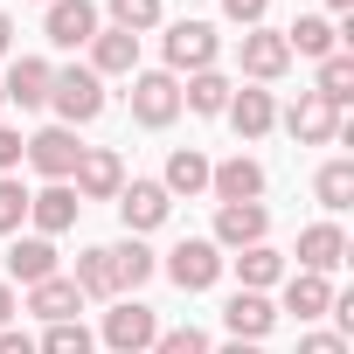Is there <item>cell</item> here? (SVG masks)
<instances>
[{"label": "cell", "instance_id": "cell-20", "mask_svg": "<svg viewBox=\"0 0 354 354\" xmlns=\"http://www.w3.org/2000/svg\"><path fill=\"white\" fill-rule=\"evenodd\" d=\"M160 188H167L174 202H195V195H209V153H195V146H174V153H167V174H160Z\"/></svg>", "mask_w": 354, "mask_h": 354}, {"label": "cell", "instance_id": "cell-40", "mask_svg": "<svg viewBox=\"0 0 354 354\" xmlns=\"http://www.w3.org/2000/svg\"><path fill=\"white\" fill-rule=\"evenodd\" d=\"M209 354H264V340H230V347H209Z\"/></svg>", "mask_w": 354, "mask_h": 354}, {"label": "cell", "instance_id": "cell-35", "mask_svg": "<svg viewBox=\"0 0 354 354\" xmlns=\"http://www.w3.org/2000/svg\"><path fill=\"white\" fill-rule=\"evenodd\" d=\"M223 15H230L236 28H264V15H271V0H223Z\"/></svg>", "mask_w": 354, "mask_h": 354}, {"label": "cell", "instance_id": "cell-21", "mask_svg": "<svg viewBox=\"0 0 354 354\" xmlns=\"http://www.w3.org/2000/svg\"><path fill=\"white\" fill-rule=\"evenodd\" d=\"M21 313H35V319H49V326H56V319H77V313H84V292H77V285H70V278L56 271V278H42V285H28V299H21Z\"/></svg>", "mask_w": 354, "mask_h": 354}, {"label": "cell", "instance_id": "cell-27", "mask_svg": "<svg viewBox=\"0 0 354 354\" xmlns=\"http://www.w3.org/2000/svg\"><path fill=\"white\" fill-rule=\"evenodd\" d=\"M70 285H77L84 299H118V278H111V257H104V243L77 250V271H70Z\"/></svg>", "mask_w": 354, "mask_h": 354}, {"label": "cell", "instance_id": "cell-13", "mask_svg": "<svg viewBox=\"0 0 354 354\" xmlns=\"http://www.w3.org/2000/svg\"><path fill=\"white\" fill-rule=\"evenodd\" d=\"M77 216H84V202H77V188L70 181H49L42 195H28V223H35V236H63V230H77Z\"/></svg>", "mask_w": 354, "mask_h": 354}, {"label": "cell", "instance_id": "cell-33", "mask_svg": "<svg viewBox=\"0 0 354 354\" xmlns=\"http://www.w3.org/2000/svg\"><path fill=\"white\" fill-rule=\"evenodd\" d=\"M21 223H28V188L15 174H0V236H15Z\"/></svg>", "mask_w": 354, "mask_h": 354}, {"label": "cell", "instance_id": "cell-15", "mask_svg": "<svg viewBox=\"0 0 354 354\" xmlns=\"http://www.w3.org/2000/svg\"><path fill=\"white\" fill-rule=\"evenodd\" d=\"M49 84H56V63H42V56H15L8 77H0L8 104H21V111H42L49 104Z\"/></svg>", "mask_w": 354, "mask_h": 354}, {"label": "cell", "instance_id": "cell-37", "mask_svg": "<svg viewBox=\"0 0 354 354\" xmlns=\"http://www.w3.org/2000/svg\"><path fill=\"white\" fill-rule=\"evenodd\" d=\"M299 354H347L340 333H299Z\"/></svg>", "mask_w": 354, "mask_h": 354}, {"label": "cell", "instance_id": "cell-6", "mask_svg": "<svg viewBox=\"0 0 354 354\" xmlns=\"http://www.w3.org/2000/svg\"><path fill=\"white\" fill-rule=\"evenodd\" d=\"M271 236V209L264 202H216V250H250Z\"/></svg>", "mask_w": 354, "mask_h": 354}, {"label": "cell", "instance_id": "cell-7", "mask_svg": "<svg viewBox=\"0 0 354 354\" xmlns=\"http://www.w3.org/2000/svg\"><path fill=\"white\" fill-rule=\"evenodd\" d=\"M70 188H77V202H118V188H125V160H118L111 146H84Z\"/></svg>", "mask_w": 354, "mask_h": 354}, {"label": "cell", "instance_id": "cell-22", "mask_svg": "<svg viewBox=\"0 0 354 354\" xmlns=\"http://www.w3.org/2000/svg\"><path fill=\"white\" fill-rule=\"evenodd\" d=\"M42 278H56V243H49V236H15V250H8V285H42Z\"/></svg>", "mask_w": 354, "mask_h": 354}, {"label": "cell", "instance_id": "cell-28", "mask_svg": "<svg viewBox=\"0 0 354 354\" xmlns=\"http://www.w3.org/2000/svg\"><path fill=\"white\" fill-rule=\"evenodd\" d=\"M326 306H333V285H326V278H313V271H285V313L319 319Z\"/></svg>", "mask_w": 354, "mask_h": 354}, {"label": "cell", "instance_id": "cell-26", "mask_svg": "<svg viewBox=\"0 0 354 354\" xmlns=\"http://www.w3.org/2000/svg\"><path fill=\"white\" fill-rule=\"evenodd\" d=\"M104 257H111V278H118V292H139V285L160 271V257H153L139 236H125V243H104Z\"/></svg>", "mask_w": 354, "mask_h": 354}, {"label": "cell", "instance_id": "cell-14", "mask_svg": "<svg viewBox=\"0 0 354 354\" xmlns=\"http://www.w3.org/2000/svg\"><path fill=\"white\" fill-rule=\"evenodd\" d=\"M264 160H250V153H236V160H223V167H209V195L216 202H264Z\"/></svg>", "mask_w": 354, "mask_h": 354}, {"label": "cell", "instance_id": "cell-23", "mask_svg": "<svg viewBox=\"0 0 354 354\" xmlns=\"http://www.w3.org/2000/svg\"><path fill=\"white\" fill-rule=\"evenodd\" d=\"M230 91H236V84H230L223 70H195V77L181 84V111H195V118H223V111H230Z\"/></svg>", "mask_w": 354, "mask_h": 354}, {"label": "cell", "instance_id": "cell-19", "mask_svg": "<svg viewBox=\"0 0 354 354\" xmlns=\"http://www.w3.org/2000/svg\"><path fill=\"white\" fill-rule=\"evenodd\" d=\"M84 70H91V77H132V70H139V35H125V28H97Z\"/></svg>", "mask_w": 354, "mask_h": 354}, {"label": "cell", "instance_id": "cell-38", "mask_svg": "<svg viewBox=\"0 0 354 354\" xmlns=\"http://www.w3.org/2000/svg\"><path fill=\"white\" fill-rule=\"evenodd\" d=\"M0 354H35V340L21 326H0Z\"/></svg>", "mask_w": 354, "mask_h": 354}, {"label": "cell", "instance_id": "cell-24", "mask_svg": "<svg viewBox=\"0 0 354 354\" xmlns=\"http://www.w3.org/2000/svg\"><path fill=\"white\" fill-rule=\"evenodd\" d=\"M236 264V292H271V285H285V250H271V243H250V250H236L230 257Z\"/></svg>", "mask_w": 354, "mask_h": 354}, {"label": "cell", "instance_id": "cell-31", "mask_svg": "<svg viewBox=\"0 0 354 354\" xmlns=\"http://www.w3.org/2000/svg\"><path fill=\"white\" fill-rule=\"evenodd\" d=\"M104 15H111V28H125V35H146V28L167 21L160 0H104Z\"/></svg>", "mask_w": 354, "mask_h": 354}, {"label": "cell", "instance_id": "cell-4", "mask_svg": "<svg viewBox=\"0 0 354 354\" xmlns=\"http://www.w3.org/2000/svg\"><path fill=\"white\" fill-rule=\"evenodd\" d=\"M132 118L146 125V132H160V125H174L181 118V77H167V70H132Z\"/></svg>", "mask_w": 354, "mask_h": 354}, {"label": "cell", "instance_id": "cell-5", "mask_svg": "<svg viewBox=\"0 0 354 354\" xmlns=\"http://www.w3.org/2000/svg\"><path fill=\"white\" fill-rule=\"evenodd\" d=\"M223 264H230V257H223V250H216L209 236H181V243L167 250V264H160V271H167L174 285H181V292H216Z\"/></svg>", "mask_w": 354, "mask_h": 354}, {"label": "cell", "instance_id": "cell-41", "mask_svg": "<svg viewBox=\"0 0 354 354\" xmlns=\"http://www.w3.org/2000/svg\"><path fill=\"white\" fill-rule=\"evenodd\" d=\"M0 56H15V21L0 15Z\"/></svg>", "mask_w": 354, "mask_h": 354}, {"label": "cell", "instance_id": "cell-9", "mask_svg": "<svg viewBox=\"0 0 354 354\" xmlns=\"http://www.w3.org/2000/svg\"><path fill=\"white\" fill-rule=\"evenodd\" d=\"M278 125H285L299 146H333V139H340V111H333L319 91H299V104L278 111Z\"/></svg>", "mask_w": 354, "mask_h": 354}, {"label": "cell", "instance_id": "cell-39", "mask_svg": "<svg viewBox=\"0 0 354 354\" xmlns=\"http://www.w3.org/2000/svg\"><path fill=\"white\" fill-rule=\"evenodd\" d=\"M15 313H21V299H15V285L0 278V326H15Z\"/></svg>", "mask_w": 354, "mask_h": 354}, {"label": "cell", "instance_id": "cell-8", "mask_svg": "<svg viewBox=\"0 0 354 354\" xmlns=\"http://www.w3.org/2000/svg\"><path fill=\"white\" fill-rule=\"evenodd\" d=\"M77 160H84V146H77L70 125H42V132H28V167L42 174V181H70Z\"/></svg>", "mask_w": 354, "mask_h": 354}, {"label": "cell", "instance_id": "cell-18", "mask_svg": "<svg viewBox=\"0 0 354 354\" xmlns=\"http://www.w3.org/2000/svg\"><path fill=\"white\" fill-rule=\"evenodd\" d=\"M223 326H230V340H264V333L278 326V306H271V292H230V306H223Z\"/></svg>", "mask_w": 354, "mask_h": 354}, {"label": "cell", "instance_id": "cell-12", "mask_svg": "<svg viewBox=\"0 0 354 354\" xmlns=\"http://www.w3.org/2000/svg\"><path fill=\"white\" fill-rule=\"evenodd\" d=\"M292 70V49H285V28H243V77L264 91Z\"/></svg>", "mask_w": 354, "mask_h": 354}, {"label": "cell", "instance_id": "cell-11", "mask_svg": "<svg viewBox=\"0 0 354 354\" xmlns=\"http://www.w3.org/2000/svg\"><path fill=\"white\" fill-rule=\"evenodd\" d=\"M97 28H104L97 21V0H49V15H42V35L56 49H91Z\"/></svg>", "mask_w": 354, "mask_h": 354}, {"label": "cell", "instance_id": "cell-34", "mask_svg": "<svg viewBox=\"0 0 354 354\" xmlns=\"http://www.w3.org/2000/svg\"><path fill=\"white\" fill-rule=\"evenodd\" d=\"M153 354H209V333L202 326H160Z\"/></svg>", "mask_w": 354, "mask_h": 354}, {"label": "cell", "instance_id": "cell-32", "mask_svg": "<svg viewBox=\"0 0 354 354\" xmlns=\"http://www.w3.org/2000/svg\"><path fill=\"white\" fill-rule=\"evenodd\" d=\"M97 347V333L84 326V319H56L42 340H35V354H91Z\"/></svg>", "mask_w": 354, "mask_h": 354}, {"label": "cell", "instance_id": "cell-10", "mask_svg": "<svg viewBox=\"0 0 354 354\" xmlns=\"http://www.w3.org/2000/svg\"><path fill=\"white\" fill-rule=\"evenodd\" d=\"M174 216V195L160 188V181H125L118 188V223H125V236H146V230H160Z\"/></svg>", "mask_w": 354, "mask_h": 354}, {"label": "cell", "instance_id": "cell-16", "mask_svg": "<svg viewBox=\"0 0 354 354\" xmlns=\"http://www.w3.org/2000/svg\"><path fill=\"white\" fill-rule=\"evenodd\" d=\"M340 264H347V230H340V223H313V230H299V271L333 278Z\"/></svg>", "mask_w": 354, "mask_h": 354}, {"label": "cell", "instance_id": "cell-30", "mask_svg": "<svg viewBox=\"0 0 354 354\" xmlns=\"http://www.w3.org/2000/svg\"><path fill=\"white\" fill-rule=\"evenodd\" d=\"M313 91H319L333 111H347V97H354V56H347V49H333V56L319 63V84H313Z\"/></svg>", "mask_w": 354, "mask_h": 354}, {"label": "cell", "instance_id": "cell-17", "mask_svg": "<svg viewBox=\"0 0 354 354\" xmlns=\"http://www.w3.org/2000/svg\"><path fill=\"white\" fill-rule=\"evenodd\" d=\"M223 118H230V132H236V139H264V132L278 125V104H271V91H257V84H236Z\"/></svg>", "mask_w": 354, "mask_h": 354}, {"label": "cell", "instance_id": "cell-42", "mask_svg": "<svg viewBox=\"0 0 354 354\" xmlns=\"http://www.w3.org/2000/svg\"><path fill=\"white\" fill-rule=\"evenodd\" d=\"M326 8H333V15H347V8H354V0H326Z\"/></svg>", "mask_w": 354, "mask_h": 354}, {"label": "cell", "instance_id": "cell-25", "mask_svg": "<svg viewBox=\"0 0 354 354\" xmlns=\"http://www.w3.org/2000/svg\"><path fill=\"white\" fill-rule=\"evenodd\" d=\"M285 49H292V56H313V63H326V56L340 49V28H333L326 15H299V21L285 28Z\"/></svg>", "mask_w": 354, "mask_h": 354}, {"label": "cell", "instance_id": "cell-1", "mask_svg": "<svg viewBox=\"0 0 354 354\" xmlns=\"http://www.w3.org/2000/svg\"><path fill=\"white\" fill-rule=\"evenodd\" d=\"M160 56H167V77H195V70H216L223 35H216V21H174L160 35Z\"/></svg>", "mask_w": 354, "mask_h": 354}, {"label": "cell", "instance_id": "cell-29", "mask_svg": "<svg viewBox=\"0 0 354 354\" xmlns=\"http://www.w3.org/2000/svg\"><path fill=\"white\" fill-rule=\"evenodd\" d=\"M313 195H319V209H326V216L354 209V160H326V167L313 174Z\"/></svg>", "mask_w": 354, "mask_h": 354}, {"label": "cell", "instance_id": "cell-36", "mask_svg": "<svg viewBox=\"0 0 354 354\" xmlns=\"http://www.w3.org/2000/svg\"><path fill=\"white\" fill-rule=\"evenodd\" d=\"M21 160H28V139H21L15 125H0V174H15Z\"/></svg>", "mask_w": 354, "mask_h": 354}, {"label": "cell", "instance_id": "cell-2", "mask_svg": "<svg viewBox=\"0 0 354 354\" xmlns=\"http://www.w3.org/2000/svg\"><path fill=\"white\" fill-rule=\"evenodd\" d=\"M49 104H56V125H91L97 111H104V77H91L84 63H70V70H56V84H49Z\"/></svg>", "mask_w": 354, "mask_h": 354}, {"label": "cell", "instance_id": "cell-3", "mask_svg": "<svg viewBox=\"0 0 354 354\" xmlns=\"http://www.w3.org/2000/svg\"><path fill=\"white\" fill-rule=\"evenodd\" d=\"M97 340H104L111 354H153V340H160V313L139 306V299H118V306L104 313Z\"/></svg>", "mask_w": 354, "mask_h": 354}, {"label": "cell", "instance_id": "cell-43", "mask_svg": "<svg viewBox=\"0 0 354 354\" xmlns=\"http://www.w3.org/2000/svg\"><path fill=\"white\" fill-rule=\"evenodd\" d=\"M0 111H8V91H0Z\"/></svg>", "mask_w": 354, "mask_h": 354}]
</instances>
